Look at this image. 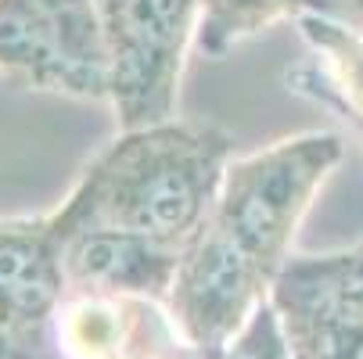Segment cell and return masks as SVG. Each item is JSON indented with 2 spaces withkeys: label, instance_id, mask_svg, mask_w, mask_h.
Here are the masks:
<instances>
[{
  "label": "cell",
  "instance_id": "1",
  "mask_svg": "<svg viewBox=\"0 0 363 359\" xmlns=\"http://www.w3.org/2000/svg\"><path fill=\"white\" fill-rule=\"evenodd\" d=\"M227 166L230 137L216 126L169 119L123 130L86 166L50 223L58 241L79 230H123L184 248L209 220Z\"/></svg>",
  "mask_w": 363,
  "mask_h": 359
},
{
  "label": "cell",
  "instance_id": "2",
  "mask_svg": "<svg viewBox=\"0 0 363 359\" xmlns=\"http://www.w3.org/2000/svg\"><path fill=\"white\" fill-rule=\"evenodd\" d=\"M338 133H306L227 166L205 230L267 277L309 209L317 187L342 162Z\"/></svg>",
  "mask_w": 363,
  "mask_h": 359
},
{
  "label": "cell",
  "instance_id": "3",
  "mask_svg": "<svg viewBox=\"0 0 363 359\" xmlns=\"http://www.w3.org/2000/svg\"><path fill=\"white\" fill-rule=\"evenodd\" d=\"M108 47V105L123 130L173 119L198 0H97Z\"/></svg>",
  "mask_w": 363,
  "mask_h": 359
},
{
  "label": "cell",
  "instance_id": "4",
  "mask_svg": "<svg viewBox=\"0 0 363 359\" xmlns=\"http://www.w3.org/2000/svg\"><path fill=\"white\" fill-rule=\"evenodd\" d=\"M0 72L33 90L108 101L97 0H0Z\"/></svg>",
  "mask_w": 363,
  "mask_h": 359
},
{
  "label": "cell",
  "instance_id": "5",
  "mask_svg": "<svg viewBox=\"0 0 363 359\" xmlns=\"http://www.w3.org/2000/svg\"><path fill=\"white\" fill-rule=\"evenodd\" d=\"M62 241L47 220H0V331L15 359L36 338L62 302Z\"/></svg>",
  "mask_w": 363,
  "mask_h": 359
},
{
  "label": "cell",
  "instance_id": "6",
  "mask_svg": "<svg viewBox=\"0 0 363 359\" xmlns=\"http://www.w3.org/2000/svg\"><path fill=\"white\" fill-rule=\"evenodd\" d=\"M184 248L159 244L123 230H79L62 237L65 280L94 291H147L166 287Z\"/></svg>",
  "mask_w": 363,
  "mask_h": 359
},
{
  "label": "cell",
  "instance_id": "7",
  "mask_svg": "<svg viewBox=\"0 0 363 359\" xmlns=\"http://www.w3.org/2000/svg\"><path fill=\"white\" fill-rule=\"evenodd\" d=\"M302 36L317 47V55L328 58V72L320 69H295L288 72V86L295 93H306L313 101H324V105L338 108V112H352L363 115V29L306 8L295 15Z\"/></svg>",
  "mask_w": 363,
  "mask_h": 359
},
{
  "label": "cell",
  "instance_id": "8",
  "mask_svg": "<svg viewBox=\"0 0 363 359\" xmlns=\"http://www.w3.org/2000/svg\"><path fill=\"white\" fill-rule=\"evenodd\" d=\"M309 0H198L194 40L209 58H223L241 40L281 18H295Z\"/></svg>",
  "mask_w": 363,
  "mask_h": 359
},
{
  "label": "cell",
  "instance_id": "9",
  "mask_svg": "<svg viewBox=\"0 0 363 359\" xmlns=\"http://www.w3.org/2000/svg\"><path fill=\"white\" fill-rule=\"evenodd\" d=\"M306 8H317V11H328L356 29H363V0H309Z\"/></svg>",
  "mask_w": 363,
  "mask_h": 359
},
{
  "label": "cell",
  "instance_id": "10",
  "mask_svg": "<svg viewBox=\"0 0 363 359\" xmlns=\"http://www.w3.org/2000/svg\"><path fill=\"white\" fill-rule=\"evenodd\" d=\"M0 359H15V348H11V341H8L4 331H0Z\"/></svg>",
  "mask_w": 363,
  "mask_h": 359
},
{
  "label": "cell",
  "instance_id": "11",
  "mask_svg": "<svg viewBox=\"0 0 363 359\" xmlns=\"http://www.w3.org/2000/svg\"><path fill=\"white\" fill-rule=\"evenodd\" d=\"M342 115H345V119L356 126V133H363V115H352V112H342Z\"/></svg>",
  "mask_w": 363,
  "mask_h": 359
}]
</instances>
